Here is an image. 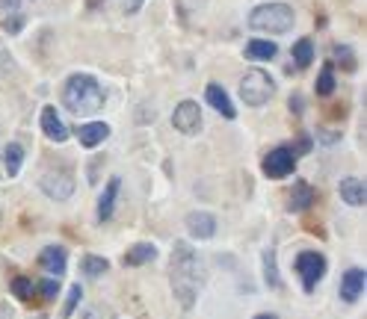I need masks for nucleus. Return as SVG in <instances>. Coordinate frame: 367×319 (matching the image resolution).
<instances>
[{"instance_id": "nucleus-14", "label": "nucleus", "mask_w": 367, "mask_h": 319, "mask_svg": "<svg viewBox=\"0 0 367 319\" xmlns=\"http://www.w3.org/2000/svg\"><path fill=\"white\" fill-rule=\"evenodd\" d=\"M119 190H122V178H110L107 187H104V195L98 201V222H107L113 216V207H115V198H119Z\"/></svg>"}, {"instance_id": "nucleus-29", "label": "nucleus", "mask_w": 367, "mask_h": 319, "mask_svg": "<svg viewBox=\"0 0 367 319\" xmlns=\"http://www.w3.org/2000/svg\"><path fill=\"white\" fill-rule=\"evenodd\" d=\"M83 319H115V313L104 305H92V308L83 311Z\"/></svg>"}, {"instance_id": "nucleus-32", "label": "nucleus", "mask_w": 367, "mask_h": 319, "mask_svg": "<svg viewBox=\"0 0 367 319\" xmlns=\"http://www.w3.org/2000/svg\"><path fill=\"white\" fill-rule=\"evenodd\" d=\"M145 4V0H128V4H125V12L128 15H133V12H140V6Z\"/></svg>"}, {"instance_id": "nucleus-34", "label": "nucleus", "mask_w": 367, "mask_h": 319, "mask_svg": "<svg viewBox=\"0 0 367 319\" xmlns=\"http://www.w3.org/2000/svg\"><path fill=\"white\" fill-rule=\"evenodd\" d=\"M290 110L293 112H303V98H290Z\"/></svg>"}, {"instance_id": "nucleus-33", "label": "nucleus", "mask_w": 367, "mask_h": 319, "mask_svg": "<svg viewBox=\"0 0 367 319\" xmlns=\"http://www.w3.org/2000/svg\"><path fill=\"white\" fill-rule=\"evenodd\" d=\"M0 9H4V12H15V9H18V0H0Z\"/></svg>"}, {"instance_id": "nucleus-1", "label": "nucleus", "mask_w": 367, "mask_h": 319, "mask_svg": "<svg viewBox=\"0 0 367 319\" xmlns=\"http://www.w3.org/2000/svg\"><path fill=\"white\" fill-rule=\"evenodd\" d=\"M169 278H172V293L181 301L184 311H190L196 305L198 287H202V266L190 243L178 240L172 248V263H169Z\"/></svg>"}, {"instance_id": "nucleus-26", "label": "nucleus", "mask_w": 367, "mask_h": 319, "mask_svg": "<svg viewBox=\"0 0 367 319\" xmlns=\"http://www.w3.org/2000/svg\"><path fill=\"white\" fill-rule=\"evenodd\" d=\"M335 59H338V65H344V71H356V57H353V50H349L346 45H335Z\"/></svg>"}, {"instance_id": "nucleus-2", "label": "nucleus", "mask_w": 367, "mask_h": 319, "mask_svg": "<svg viewBox=\"0 0 367 319\" xmlns=\"http://www.w3.org/2000/svg\"><path fill=\"white\" fill-rule=\"evenodd\" d=\"M62 104L74 115L98 112L104 107V89L98 86V80L92 74H74V77H69V83L62 89Z\"/></svg>"}, {"instance_id": "nucleus-30", "label": "nucleus", "mask_w": 367, "mask_h": 319, "mask_svg": "<svg viewBox=\"0 0 367 319\" xmlns=\"http://www.w3.org/2000/svg\"><path fill=\"white\" fill-rule=\"evenodd\" d=\"M290 151H293L296 157H299V154H305V151H311V139H308V137H303V139H299V145H296V148H290Z\"/></svg>"}, {"instance_id": "nucleus-27", "label": "nucleus", "mask_w": 367, "mask_h": 319, "mask_svg": "<svg viewBox=\"0 0 367 319\" xmlns=\"http://www.w3.org/2000/svg\"><path fill=\"white\" fill-rule=\"evenodd\" d=\"M80 298H83V290H80V284H74V287L69 290V298H65V305H62V319H69V316L77 311Z\"/></svg>"}, {"instance_id": "nucleus-16", "label": "nucleus", "mask_w": 367, "mask_h": 319, "mask_svg": "<svg viewBox=\"0 0 367 319\" xmlns=\"http://www.w3.org/2000/svg\"><path fill=\"white\" fill-rule=\"evenodd\" d=\"M208 104L220 115H225V119H235V115H237L235 104H231V98L225 95L222 86H216V83H210V86H208Z\"/></svg>"}, {"instance_id": "nucleus-25", "label": "nucleus", "mask_w": 367, "mask_h": 319, "mask_svg": "<svg viewBox=\"0 0 367 319\" xmlns=\"http://www.w3.org/2000/svg\"><path fill=\"white\" fill-rule=\"evenodd\" d=\"M9 287H12L15 298H21V301H30V298H33V290H36V287H33V281H30V278H24V275L12 278Z\"/></svg>"}, {"instance_id": "nucleus-31", "label": "nucleus", "mask_w": 367, "mask_h": 319, "mask_svg": "<svg viewBox=\"0 0 367 319\" xmlns=\"http://www.w3.org/2000/svg\"><path fill=\"white\" fill-rule=\"evenodd\" d=\"M21 24H24L21 18H12V21L6 18V21H4V30H6V33H18V30H21Z\"/></svg>"}, {"instance_id": "nucleus-22", "label": "nucleus", "mask_w": 367, "mask_h": 319, "mask_svg": "<svg viewBox=\"0 0 367 319\" xmlns=\"http://www.w3.org/2000/svg\"><path fill=\"white\" fill-rule=\"evenodd\" d=\"M311 59H314V45H311V39H299V42L293 45V62H296V69H308Z\"/></svg>"}, {"instance_id": "nucleus-21", "label": "nucleus", "mask_w": 367, "mask_h": 319, "mask_svg": "<svg viewBox=\"0 0 367 319\" xmlns=\"http://www.w3.org/2000/svg\"><path fill=\"white\" fill-rule=\"evenodd\" d=\"M264 281L270 290H278L281 281H278V266H276V248H266L264 251Z\"/></svg>"}, {"instance_id": "nucleus-36", "label": "nucleus", "mask_w": 367, "mask_h": 319, "mask_svg": "<svg viewBox=\"0 0 367 319\" xmlns=\"http://www.w3.org/2000/svg\"><path fill=\"white\" fill-rule=\"evenodd\" d=\"M255 319H278V316H276V313H258Z\"/></svg>"}, {"instance_id": "nucleus-15", "label": "nucleus", "mask_w": 367, "mask_h": 319, "mask_svg": "<svg viewBox=\"0 0 367 319\" xmlns=\"http://www.w3.org/2000/svg\"><path fill=\"white\" fill-rule=\"evenodd\" d=\"M110 137V127L104 122H89V124H83L77 130V139L83 148H95V145H101L104 139Z\"/></svg>"}, {"instance_id": "nucleus-3", "label": "nucleus", "mask_w": 367, "mask_h": 319, "mask_svg": "<svg viewBox=\"0 0 367 319\" xmlns=\"http://www.w3.org/2000/svg\"><path fill=\"white\" fill-rule=\"evenodd\" d=\"M249 27L258 33H288L293 27V9L288 4H261L249 15Z\"/></svg>"}, {"instance_id": "nucleus-17", "label": "nucleus", "mask_w": 367, "mask_h": 319, "mask_svg": "<svg viewBox=\"0 0 367 319\" xmlns=\"http://www.w3.org/2000/svg\"><path fill=\"white\" fill-rule=\"evenodd\" d=\"M341 198L346 201L349 207H364V198H367L364 180H358V178H344V180H341Z\"/></svg>"}, {"instance_id": "nucleus-12", "label": "nucleus", "mask_w": 367, "mask_h": 319, "mask_svg": "<svg viewBox=\"0 0 367 319\" xmlns=\"http://www.w3.org/2000/svg\"><path fill=\"white\" fill-rule=\"evenodd\" d=\"M314 201H317V192L308 187L305 180H296L293 190H290V198H288V210L290 213H303V210H308L314 204Z\"/></svg>"}, {"instance_id": "nucleus-23", "label": "nucleus", "mask_w": 367, "mask_h": 319, "mask_svg": "<svg viewBox=\"0 0 367 319\" xmlns=\"http://www.w3.org/2000/svg\"><path fill=\"white\" fill-rule=\"evenodd\" d=\"M335 92V65L332 62H326L323 65V71H320V77H317V95H332Z\"/></svg>"}, {"instance_id": "nucleus-11", "label": "nucleus", "mask_w": 367, "mask_h": 319, "mask_svg": "<svg viewBox=\"0 0 367 319\" xmlns=\"http://www.w3.org/2000/svg\"><path fill=\"white\" fill-rule=\"evenodd\" d=\"M42 130H45V137L54 139V142H65V139H69V127L62 124V119L57 115L54 107H45L42 110Z\"/></svg>"}, {"instance_id": "nucleus-10", "label": "nucleus", "mask_w": 367, "mask_h": 319, "mask_svg": "<svg viewBox=\"0 0 367 319\" xmlns=\"http://www.w3.org/2000/svg\"><path fill=\"white\" fill-rule=\"evenodd\" d=\"M39 263H42V269H45L47 275L60 278V275H65V266H69V255H65V248H60V245H47L42 255H39Z\"/></svg>"}, {"instance_id": "nucleus-35", "label": "nucleus", "mask_w": 367, "mask_h": 319, "mask_svg": "<svg viewBox=\"0 0 367 319\" xmlns=\"http://www.w3.org/2000/svg\"><path fill=\"white\" fill-rule=\"evenodd\" d=\"M323 142H335L338 139V133H332V130H323V137H320Z\"/></svg>"}, {"instance_id": "nucleus-6", "label": "nucleus", "mask_w": 367, "mask_h": 319, "mask_svg": "<svg viewBox=\"0 0 367 319\" xmlns=\"http://www.w3.org/2000/svg\"><path fill=\"white\" fill-rule=\"evenodd\" d=\"M264 175L266 178H288V175H293V169H296V154L288 148V145H278V148H273L270 154L264 157Z\"/></svg>"}, {"instance_id": "nucleus-18", "label": "nucleus", "mask_w": 367, "mask_h": 319, "mask_svg": "<svg viewBox=\"0 0 367 319\" xmlns=\"http://www.w3.org/2000/svg\"><path fill=\"white\" fill-rule=\"evenodd\" d=\"M154 257H157V248L152 243H137L133 248H128L125 266H145V263H152Z\"/></svg>"}, {"instance_id": "nucleus-13", "label": "nucleus", "mask_w": 367, "mask_h": 319, "mask_svg": "<svg viewBox=\"0 0 367 319\" xmlns=\"http://www.w3.org/2000/svg\"><path fill=\"white\" fill-rule=\"evenodd\" d=\"M187 231L193 233V237H198V240H210L213 233H216V219L210 213H190L187 216Z\"/></svg>"}, {"instance_id": "nucleus-19", "label": "nucleus", "mask_w": 367, "mask_h": 319, "mask_svg": "<svg viewBox=\"0 0 367 319\" xmlns=\"http://www.w3.org/2000/svg\"><path fill=\"white\" fill-rule=\"evenodd\" d=\"M278 54L276 42H266V39H252L246 45V57L249 59H273Z\"/></svg>"}, {"instance_id": "nucleus-24", "label": "nucleus", "mask_w": 367, "mask_h": 319, "mask_svg": "<svg viewBox=\"0 0 367 319\" xmlns=\"http://www.w3.org/2000/svg\"><path fill=\"white\" fill-rule=\"evenodd\" d=\"M80 266H83V275L98 278V275H104V272L110 269V260H104V257H95V255H86Z\"/></svg>"}, {"instance_id": "nucleus-9", "label": "nucleus", "mask_w": 367, "mask_h": 319, "mask_svg": "<svg viewBox=\"0 0 367 319\" xmlns=\"http://www.w3.org/2000/svg\"><path fill=\"white\" fill-rule=\"evenodd\" d=\"M364 284H367L364 269H346L344 278H341V298L346 301V305H356L364 293Z\"/></svg>"}, {"instance_id": "nucleus-8", "label": "nucleus", "mask_w": 367, "mask_h": 319, "mask_svg": "<svg viewBox=\"0 0 367 319\" xmlns=\"http://www.w3.org/2000/svg\"><path fill=\"white\" fill-rule=\"evenodd\" d=\"M39 187L47 198H57V201H65V198H72L74 192V178L72 172H45L42 180H39Z\"/></svg>"}, {"instance_id": "nucleus-7", "label": "nucleus", "mask_w": 367, "mask_h": 319, "mask_svg": "<svg viewBox=\"0 0 367 319\" xmlns=\"http://www.w3.org/2000/svg\"><path fill=\"white\" fill-rule=\"evenodd\" d=\"M172 124L178 133H184V137H196V133L202 130V110H198L196 100H181L172 112Z\"/></svg>"}, {"instance_id": "nucleus-20", "label": "nucleus", "mask_w": 367, "mask_h": 319, "mask_svg": "<svg viewBox=\"0 0 367 319\" xmlns=\"http://www.w3.org/2000/svg\"><path fill=\"white\" fill-rule=\"evenodd\" d=\"M4 163H6V175L9 178H15L21 172V163H24V148L18 145V142H9L6 148H4Z\"/></svg>"}, {"instance_id": "nucleus-28", "label": "nucleus", "mask_w": 367, "mask_h": 319, "mask_svg": "<svg viewBox=\"0 0 367 319\" xmlns=\"http://www.w3.org/2000/svg\"><path fill=\"white\" fill-rule=\"evenodd\" d=\"M60 278H45L39 281V293H42V301H54L57 298V290H60Z\"/></svg>"}, {"instance_id": "nucleus-4", "label": "nucleus", "mask_w": 367, "mask_h": 319, "mask_svg": "<svg viewBox=\"0 0 367 319\" xmlns=\"http://www.w3.org/2000/svg\"><path fill=\"white\" fill-rule=\"evenodd\" d=\"M273 92H276L273 77L266 71H261V69L246 71V77L240 80V98L246 100L249 107H264L266 100L273 98Z\"/></svg>"}, {"instance_id": "nucleus-5", "label": "nucleus", "mask_w": 367, "mask_h": 319, "mask_svg": "<svg viewBox=\"0 0 367 319\" xmlns=\"http://www.w3.org/2000/svg\"><path fill=\"white\" fill-rule=\"evenodd\" d=\"M296 272L303 278L305 293H314V287L326 275V257L320 251H303V255H296Z\"/></svg>"}]
</instances>
